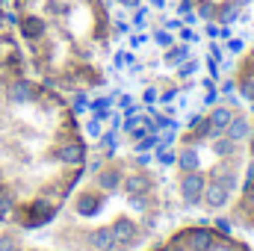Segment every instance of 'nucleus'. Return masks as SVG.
Masks as SVG:
<instances>
[{
    "mask_svg": "<svg viewBox=\"0 0 254 251\" xmlns=\"http://www.w3.org/2000/svg\"><path fill=\"white\" fill-rule=\"evenodd\" d=\"M204 178L198 172H184V181H181V192H184V201L190 207H198L201 198H204Z\"/></svg>",
    "mask_w": 254,
    "mask_h": 251,
    "instance_id": "f257e3e1",
    "label": "nucleus"
},
{
    "mask_svg": "<svg viewBox=\"0 0 254 251\" xmlns=\"http://www.w3.org/2000/svg\"><path fill=\"white\" fill-rule=\"evenodd\" d=\"M36 98V86L27 83V80H15L6 86V101L9 104H30Z\"/></svg>",
    "mask_w": 254,
    "mask_h": 251,
    "instance_id": "f03ea898",
    "label": "nucleus"
},
{
    "mask_svg": "<svg viewBox=\"0 0 254 251\" xmlns=\"http://www.w3.org/2000/svg\"><path fill=\"white\" fill-rule=\"evenodd\" d=\"M18 27H21V36H24V39H30V42L42 39V36H45V30H48L45 18H39V15H27V18H21V21H18Z\"/></svg>",
    "mask_w": 254,
    "mask_h": 251,
    "instance_id": "7ed1b4c3",
    "label": "nucleus"
},
{
    "mask_svg": "<svg viewBox=\"0 0 254 251\" xmlns=\"http://www.w3.org/2000/svg\"><path fill=\"white\" fill-rule=\"evenodd\" d=\"M207 207H225L228 201H231V189H225L222 184H210V187H204V198H201Z\"/></svg>",
    "mask_w": 254,
    "mask_h": 251,
    "instance_id": "20e7f679",
    "label": "nucleus"
},
{
    "mask_svg": "<svg viewBox=\"0 0 254 251\" xmlns=\"http://www.w3.org/2000/svg\"><path fill=\"white\" fill-rule=\"evenodd\" d=\"M136 234H139V228H136L130 219H119V222L113 225V237H116V246H130V243L136 240Z\"/></svg>",
    "mask_w": 254,
    "mask_h": 251,
    "instance_id": "39448f33",
    "label": "nucleus"
},
{
    "mask_svg": "<svg viewBox=\"0 0 254 251\" xmlns=\"http://www.w3.org/2000/svg\"><path fill=\"white\" fill-rule=\"evenodd\" d=\"M89 246H92V251H113L116 249L113 228H98V231L89 237Z\"/></svg>",
    "mask_w": 254,
    "mask_h": 251,
    "instance_id": "423d86ee",
    "label": "nucleus"
},
{
    "mask_svg": "<svg viewBox=\"0 0 254 251\" xmlns=\"http://www.w3.org/2000/svg\"><path fill=\"white\" fill-rule=\"evenodd\" d=\"M57 157H60V163H65V166H80L83 157H86V151H83V145L71 142V145H63V148L57 151Z\"/></svg>",
    "mask_w": 254,
    "mask_h": 251,
    "instance_id": "0eeeda50",
    "label": "nucleus"
},
{
    "mask_svg": "<svg viewBox=\"0 0 254 251\" xmlns=\"http://www.w3.org/2000/svg\"><path fill=\"white\" fill-rule=\"evenodd\" d=\"M225 133L234 139V142H240V139H246L249 133H252V125H249V119H243V116H237V119H231V125L225 127Z\"/></svg>",
    "mask_w": 254,
    "mask_h": 251,
    "instance_id": "6e6552de",
    "label": "nucleus"
},
{
    "mask_svg": "<svg viewBox=\"0 0 254 251\" xmlns=\"http://www.w3.org/2000/svg\"><path fill=\"white\" fill-rule=\"evenodd\" d=\"M231 119H234V110H228V107H219V110H213V116H210V125L216 130V136L219 133H225V127L231 125Z\"/></svg>",
    "mask_w": 254,
    "mask_h": 251,
    "instance_id": "1a4fd4ad",
    "label": "nucleus"
},
{
    "mask_svg": "<svg viewBox=\"0 0 254 251\" xmlns=\"http://www.w3.org/2000/svg\"><path fill=\"white\" fill-rule=\"evenodd\" d=\"M213 246V234L210 231H192L190 234V249L192 251H210Z\"/></svg>",
    "mask_w": 254,
    "mask_h": 251,
    "instance_id": "9d476101",
    "label": "nucleus"
},
{
    "mask_svg": "<svg viewBox=\"0 0 254 251\" xmlns=\"http://www.w3.org/2000/svg\"><path fill=\"white\" fill-rule=\"evenodd\" d=\"M101 210V198H95V195H80L77 198V213L80 216H95Z\"/></svg>",
    "mask_w": 254,
    "mask_h": 251,
    "instance_id": "9b49d317",
    "label": "nucleus"
},
{
    "mask_svg": "<svg viewBox=\"0 0 254 251\" xmlns=\"http://www.w3.org/2000/svg\"><path fill=\"white\" fill-rule=\"evenodd\" d=\"M125 189L130 195H142V192H148V178L145 175H130L125 181Z\"/></svg>",
    "mask_w": 254,
    "mask_h": 251,
    "instance_id": "f8f14e48",
    "label": "nucleus"
},
{
    "mask_svg": "<svg viewBox=\"0 0 254 251\" xmlns=\"http://www.w3.org/2000/svg\"><path fill=\"white\" fill-rule=\"evenodd\" d=\"M98 184H101V189L113 192V189L122 184V175H119V172H113V169H110V172H101V175H98Z\"/></svg>",
    "mask_w": 254,
    "mask_h": 251,
    "instance_id": "ddd939ff",
    "label": "nucleus"
},
{
    "mask_svg": "<svg viewBox=\"0 0 254 251\" xmlns=\"http://www.w3.org/2000/svg\"><path fill=\"white\" fill-rule=\"evenodd\" d=\"M178 163H181V169H184V172H198V166H201V160H198V154H195V151H184Z\"/></svg>",
    "mask_w": 254,
    "mask_h": 251,
    "instance_id": "4468645a",
    "label": "nucleus"
},
{
    "mask_svg": "<svg viewBox=\"0 0 254 251\" xmlns=\"http://www.w3.org/2000/svg\"><path fill=\"white\" fill-rule=\"evenodd\" d=\"M12 204H15V198L0 189V222H6V219L12 216Z\"/></svg>",
    "mask_w": 254,
    "mask_h": 251,
    "instance_id": "2eb2a0df",
    "label": "nucleus"
},
{
    "mask_svg": "<svg viewBox=\"0 0 254 251\" xmlns=\"http://www.w3.org/2000/svg\"><path fill=\"white\" fill-rule=\"evenodd\" d=\"M237 15H240V3H228V6H222V24L237 21Z\"/></svg>",
    "mask_w": 254,
    "mask_h": 251,
    "instance_id": "dca6fc26",
    "label": "nucleus"
},
{
    "mask_svg": "<svg viewBox=\"0 0 254 251\" xmlns=\"http://www.w3.org/2000/svg\"><path fill=\"white\" fill-rule=\"evenodd\" d=\"M187 54H190L187 48H175V51H169V54H166V63H169V65L184 63V60H187Z\"/></svg>",
    "mask_w": 254,
    "mask_h": 251,
    "instance_id": "f3484780",
    "label": "nucleus"
},
{
    "mask_svg": "<svg viewBox=\"0 0 254 251\" xmlns=\"http://www.w3.org/2000/svg\"><path fill=\"white\" fill-rule=\"evenodd\" d=\"M110 104H113L110 98H104V101H95V104H92V110H95V119H98V122H101V119H107V110H110Z\"/></svg>",
    "mask_w": 254,
    "mask_h": 251,
    "instance_id": "a211bd4d",
    "label": "nucleus"
},
{
    "mask_svg": "<svg viewBox=\"0 0 254 251\" xmlns=\"http://www.w3.org/2000/svg\"><path fill=\"white\" fill-rule=\"evenodd\" d=\"M213 151H216L219 157H228V154L234 151V139L228 136V139H222V142H216V145H213Z\"/></svg>",
    "mask_w": 254,
    "mask_h": 251,
    "instance_id": "6ab92c4d",
    "label": "nucleus"
},
{
    "mask_svg": "<svg viewBox=\"0 0 254 251\" xmlns=\"http://www.w3.org/2000/svg\"><path fill=\"white\" fill-rule=\"evenodd\" d=\"M213 178H219L216 184H222L225 189H234V187H237V178H234V175H228V172H216Z\"/></svg>",
    "mask_w": 254,
    "mask_h": 251,
    "instance_id": "aec40b11",
    "label": "nucleus"
},
{
    "mask_svg": "<svg viewBox=\"0 0 254 251\" xmlns=\"http://www.w3.org/2000/svg\"><path fill=\"white\" fill-rule=\"evenodd\" d=\"M154 42H157L160 48H172V33H169V30H160V33H154Z\"/></svg>",
    "mask_w": 254,
    "mask_h": 251,
    "instance_id": "412c9836",
    "label": "nucleus"
},
{
    "mask_svg": "<svg viewBox=\"0 0 254 251\" xmlns=\"http://www.w3.org/2000/svg\"><path fill=\"white\" fill-rule=\"evenodd\" d=\"M213 12H216V6H213V3H201V6H198V18H204V21H210V18H213Z\"/></svg>",
    "mask_w": 254,
    "mask_h": 251,
    "instance_id": "4be33fe9",
    "label": "nucleus"
},
{
    "mask_svg": "<svg viewBox=\"0 0 254 251\" xmlns=\"http://www.w3.org/2000/svg\"><path fill=\"white\" fill-rule=\"evenodd\" d=\"M157 160H160L163 166H172L178 157H175V151H163V148H160V151H157Z\"/></svg>",
    "mask_w": 254,
    "mask_h": 251,
    "instance_id": "5701e85b",
    "label": "nucleus"
},
{
    "mask_svg": "<svg viewBox=\"0 0 254 251\" xmlns=\"http://www.w3.org/2000/svg\"><path fill=\"white\" fill-rule=\"evenodd\" d=\"M86 133H89V136H101V122H98V119H92V122L86 125Z\"/></svg>",
    "mask_w": 254,
    "mask_h": 251,
    "instance_id": "b1692460",
    "label": "nucleus"
},
{
    "mask_svg": "<svg viewBox=\"0 0 254 251\" xmlns=\"http://www.w3.org/2000/svg\"><path fill=\"white\" fill-rule=\"evenodd\" d=\"M18 21H21V18H18L15 12H9V9H3V24H9V27H15Z\"/></svg>",
    "mask_w": 254,
    "mask_h": 251,
    "instance_id": "393cba45",
    "label": "nucleus"
},
{
    "mask_svg": "<svg viewBox=\"0 0 254 251\" xmlns=\"http://www.w3.org/2000/svg\"><path fill=\"white\" fill-rule=\"evenodd\" d=\"M145 18H148V9H139L133 15V27H145Z\"/></svg>",
    "mask_w": 254,
    "mask_h": 251,
    "instance_id": "a878e982",
    "label": "nucleus"
},
{
    "mask_svg": "<svg viewBox=\"0 0 254 251\" xmlns=\"http://www.w3.org/2000/svg\"><path fill=\"white\" fill-rule=\"evenodd\" d=\"M228 51H231V54H240V51H243V42H240V39H228Z\"/></svg>",
    "mask_w": 254,
    "mask_h": 251,
    "instance_id": "bb28decb",
    "label": "nucleus"
},
{
    "mask_svg": "<svg viewBox=\"0 0 254 251\" xmlns=\"http://www.w3.org/2000/svg\"><path fill=\"white\" fill-rule=\"evenodd\" d=\"M243 95H246V98H254V83H252V80H246V83H243Z\"/></svg>",
    "mask_w": 254,
    "mask_h": 251,
    "instance_id": "cd10ccee",
    "label": "nucleus"
},
{
    "mask_svg": "<svg viewBox=\"0 0 254 251\" xmlns=\"http://www.w3.org/2000/svg\"><path fill=\"white\" fill-rule=\"evenodd\" d=\"M74 113H86V98H83V95L74 101Z\"/></svg>",
    "mask_w": 254,
    "mask_h": 251,
    "instance_id": "c85d7f7f",
    "label": "nucleus"
},
{
    "mask_svg": "<svg viewBox=\"0 0 254 251\" xmlns=\"http://www.w3.org/2000/svg\"><path fill=\"white\" fill-rule=\"evenodd\" d=\"M154 145H157V136H148V139L139 145V151H148V148H154Z\"/></svg>",
    "mask_w": 254,
    "mask_h": 251,
    "instance_id": "c756f323",
    "label": "nucleus"
},
{
    "mask_svg": "<svg viewBox=\"0 0 254 251\" xmlns=\"http://www.w3.org/2000/svg\"><path fill=\"white\" fill-rule=\"evenodd\" d=\"M130 204H133L136 210H145V204H148V201H145V198H136V195H133V198H130Z\"/></svg>",
    "mask_w": 254,
    "mask_h": 251,
    "instance_id": "7c9ffc66",
    "label": "nucleus"
},
{
    "mask_svg": "<svg viewBox=\"0 0 254 251\" xmlns=\"http://www.w3.org/2000/svg\"><path fill=\"white\" fill-rule=\"evenodd\" d=\"M216 225H219V231H222V234H231V222H228V219H219Z\"/></svg>",
    "mask_w": 254,
    "mask_h": 251,
    "instance_id": "2f4dec72",
    "label": "nucleus"
},
{
    "mask_svg": "<svg viewBox=\"0 0 254 251\" xmlns=\"http://www.w3.org/2000/svg\"><path fill=\"white\" fill-rule=\"evenodd\" d=\"M12 249V240L9 237H0V251H9Z\"/></svg>",
    "mask_w": 254,
    "mask_h": 251,
    "instance_id": "473e14b6",
    "label": "nucleus"
},
{
    "mask_svg": "<svg viewBox=\"0 0 254 251\" xmlns=\"http://www.w3.org/2000/svg\"><path fill=\"white\" fill-rule=\"evenodd\" d=\"M181 39H187V42H195V33H192V30H184V33H181Z\"/></svg>",
    "mask_w": 254,
    "mask_h": 251,
    "instance_id": "72a5a7b5",
    "label": "nucleus"
},
{
    "mask_svg": "<svg viewBox=\"0 0 254 251\" xmlns=\"http://www.w3.org/2000/svg\"><path fill=\"white\" fill-rule=\"evenodd\" d=\"M219 33H222L219 27H213V24H207V36H219Z\"/></svg>",
    "mask_w": 254,
    "mask_h": 251,
    "instance_id": "f704fd0d",
    "label": "nucleus"
},
{
    "mask_svg": "<svg viewBox=\"0 0 254 251\" xmlns=\"http://www.w3.org/2000/svg\"><path fill=\"white\" fill-rule=\"evenodd\" d=\"M142 42H145V36H133V39H130V45H133V48H139Z\"/></svg>",
    "mask_w": 254,
    "mask_h": 251,
    "instance_id": "c9c22d12",
    "label": "nucleus"
},
{
    "mask_svg": "<svg viewBox=\"0 0 254 251\" xmlns=\"http://www.w3.org/2000/svg\"><path fill=\"white\" fill-rule=\"evenodd\" d=\"M222 92H225V95H231V92H234V83H231V80H228V83H222Z\"/></svg>",
    "mask_w": 254,
    "mask_h": 251,
    "instance_id": "e433bc0d",
    "label": "nucleus"
},
{
    "mask_svg": "<svg viewBox=\"0 0 254 251\" xmlns=\"http://www.w3.org/2000/svg\"><path fill=\"white\" fill-rule=\"evenodd\" d=\"M246 184H249V187H252V184H254V163H252V166H249V181H246Z\"/></svg>",
    "mask_w": 254,
    "mask_h": 251,
    "instance_id": "4c0bfd02",
    "label": "nucleus"
},
{
    "mask_svg": "<svg viewBox=\"0 0 254 251\" xmlns=\"http://www.w3.org/2000/svg\"><path fill=\"white\" fill-rule=\"evenodd\" d=\"M119 3H127V6H136L139 0H119Z\"/></svg>",
    "mask_w": 254,
    "mask_h": 251,
    "instance_id": "58836bf2",
    "label": "nucleus"
},
{
    "mask_svg": "<svg viewBox=\"0 0 254 251\" xmlns=\"http://www.w3.org/2000/svg\"><path fill=\"white\" fill-rule=\"evenodd\" d=\"M9 3H12V0H0V9H6V6H9Z\"/></svg>",
    "mask_w": 254,
    "mask_h": 251,
    "instance_id": "ea45409f",
    "label": "nucleus"
},
{
    "mask_svg": "<svg viewBox=\"0 0 254 251\" xmlns=\"http://www.w3.org/2000/svg\"><path fill=\"white\" fill-rule=\"evenodd\" d=\"M3 27H6V24H3V9H0V30H3Z\"/></svg>",
    "mask_w": 254,
    "mask_h": 251,
    "instance_id": "a19ab883",
    "label": "nucleus"
},
{
    "mask_svg": "<svg viewBox=\"0 0 254 251\" xmlns=\"http://www.w3.org/2000/svg\"><path fill=\"white\" fill-rule=\"evenodd\" d=\"M9 251H24V249H15V246H12V249H9Z\"/></svg>",
    "mask_w": 254,
    "mask_h": 251,
    "instance_id": "79ce46f5",
    "label": "nucleus"
},
{
    "mask_svg": "<svg viewBox=\"0 0 254 251\" xmlns=\"http://www.w3.org/2000/svg\"><path fill=\"white\" fill-rule=\"evenodd\" d=\"M240 3H249V0H240Z\"/></svg>",
    "mask_w": 254,
    "mask_h": 251,
    "instance_id": "37998d69",
    "label": "nucleus"
}]
</instances>
